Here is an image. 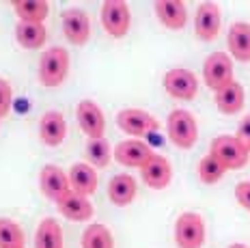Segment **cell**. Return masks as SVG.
Instances as JSON below:
<instances>
[{"label":"cell","instance_id":"30bf717a","mask_svg":"<svg viewBox=\"0 0 250 248\" xmlns=\"http://www.w3.org/2000/svg\"><path fill=\"white\" fill-rule=\"evenodd\" d=\"M151 156H153V151H151V147L143 138L121 141L112 149V158L117 160L121 166H129V168H143L145 164L149 162Z\"/></svg>","mask_w":250,"mask_h":248},{"label":"cell","instance_id":"4fadbf2b","mask_svg":"<svg viewBox=\"0 0 250 248\" xmlns=\"http://www.w3.org/2000/svg\"><path fill=\"white\" fill-rule=\"evenodd\" d=\"M39 188H41V192H43L45 199L54 201V203H59L62 196L71 190L67 173L61 166H56V164H45V166L41 168V173H39Z\"/></svg>","mask_w":250,"mask_h":248},{"label":"cell","instance_id":"3957f363","mask_svg":"<svg viewBox=\"0 0 250 248\" xmlns=\"http://www.w3.org/2000/svg\"><path fill=\"white\" fill-rule=\"evenodd\" d=\"M209 153L227 170H239L248 164L250 149L237 136H218L211 141Z\"/></svg>","mask_w":250,"mask_h":248},{"label":"cell","instance_id":"8fae6325","mask_svg":"<svg viewBox=\"0 0 250 248\" xmlns=\"http://www.w3.org/2000/svg\"><path fill=\"white\" fill-rule=\"evenodd\" d=\"M76 117H78V125H80V130L88 136V141L104 138V132H106V119H104L102 108L97 106L93 100H82L76 108Z\"/></svg>","mask_w":250,"mask_h":248},{"label":"cell","instance_id":"ac0fdd59","mask_svg":"<svg viewBox=\"0 0 250 248\" xmlns=\"http://www.w3.org/2000/svg\"><path fill=\"white\" fill-rule=\"evenodd\" d=\"M155 15L168 30H181L188 22V9L181 0H158L153 4Z\"/></svg>","mask_w":250,"mask_h":248},{"label":"cell","instance_id":"7402d4cb","mask_svg":"<svg viewBox=\"0 0 250 248\" xmlns=\"http://www.w3.org/2000/svg\"><path fill=\"white\" fill-rule=\"evenodd\" d=\"M15 39L24 50H39L48 41V28L45 24H33V22H18L15 26Z\"/></svg>","mask_w":250,"mask_h":248},{"label":"cell","instance_id":"5b68a950","mask_svg":"<svg viewBox=\"0 0 250 248\" xmlns=\"http://www.w3.org/2000/svg\"><path fill=\"white\" fill-rule=\"evenodd\" d=\"M102 26L106 35L112 39H123L129 33V24H132V11L129 4L123 0H106L102 4Z\"/></svg>","mask_w":250,"mask_h":248},{"label":"cell","instance_id":"83f0119b","mask_svg":"<svg viewBox=\"0 0 250 248\" xmlns=\"http://www.w3.org/2000/svg\"><path fill=\"white\" fill-rule=\"evenodd\" d=\"M225 173H227V168L222 166V164L218 162L211 153H207L205 158H201V162H199V179L203 184H207V186L218 184Z\"/></svg>","mask_w":250,"mask_h":248},{"label":"cell","instance_id":"d4e9b609","mask_svg":"<svg viewBox=\"0 0 250 248\" xmlns=\"http://www.w3.org/2000/svg\"><path fill=\"white\" fill-rule=\"evenodd\" d=\"M82 248H114V237L112 231L102 222H91L84 229L80 240Z\"/></svg>","mask_w":250,"mask_h":248},{"label":"cell","instance_id":"52a82bcc","mask_svg":"<svg viewBox=\"0 0 250 248\" xmlns=\"http://www.w3.org/2000/svg\"><path fill=\"white\" fill-rule=\"evenodd\" d=\"M203 80L211 91H220L233 82V59L227 52H213L203 63Z\"/></svg>","mask_w":250,"mask_h":248},{"label":"cell","instance_id":"6da1fadb","mask_svg":"<svg viewBox=\"0 0 250 248\" xmlns=\"http://www.w3.org/2000/svg\"><path fill=\"white\" fill-rule=\"evenodd\" d=\"M69 74V52L61 45L48 48L39 59V82L48 89H56L65 82Z\"/></svg>","mask_w":250,"mask_h":248},{"label":"cell","instance_id":"44dd1931","mask_svg":"<svg viewBox=\"0 0 250 248\" xmlns=\"http://www.w3.org/2000/svg\"><path fill=\"white\" fill-rule=\"evenodd\" d=\"M244 86L233 80L225 89L216 91V108L222 115H237L244 110Z\"/></svg>","mask_w":250,"mask_h":248},{"label":"cell","instance_id":"603a6c76","mask_svg":"<svg viewBox=\"0 0 250 248\" xmlns=\"http://www.w3.org/2000/svg\"><path fill=\"white\" fill-rule=\"evenodd\" d=\"M11 7L20 18V22L43 24L45 18L50 15V4L45 0H13Z\"/></svg>","mask_w":250,"mask_h":248},{"label":"cell","instance_id":"d6986e66","mask_svg":"<svg viewBox=\"0 0 250 248\" xmlns=\"http://www.w3.org/2000/svg\"><path fill=\"white\" fill-rule=\"evenodd\" d=\"M229 52L231 59L239 63H250V24L248 22H233L229 28Z\"/></svg>","mask_w":250,"mask_h":248},{"label":"cell","instance_id":"4316f807","mask_svg":"<svg viewBox=\"0 0 250 248\" xmlns=\"http://www.w3.org/2000/svg\"><path fill=\"white\" fill-rule=\"evenodd\" d=\"M26 235L18 222L0 218V248H24Z\"/></svg>","mask_w":250,"mask_h":248},{"label":"cell","instance_id":"2e32d148","mask_svg":"<svg viewBox=\"0 0 250 248\" xmlns=\"http://www.w3.org/2000/svg\"><path fill=\"white\" fill-rule=\"evenodd\" d=\"M67 136V121L59 110H48L39 121V138L48 147H59Z\"/></svg>","mask_w":250,"mask_h":248},{"label":"cell","instance_id":"ba28073f","mask_svg":"<svg viewBox=\"0 0 250 248\" xmlns=\"http://www.w3.org/2000/svg\"><path fill=\"white\" fill-rule=\"evenodd\" d=\"M117 125L119 130H123L134 138H143L153 130H158V121L143 108H123L117 115Z\"/></svg>","mask_w":250,"mask_h":248},{"label":"cell","instance_id":"7c38bea8","mask_svg":"<svg viewBox=\"0 0 250 248\" xmlns=\"http://www.w3.org/2000/svg\"><path fill=\"white\" fill-rule=\"evenodd\" d=\"M222 13L216 2H201L194 18V35L201 41H213L220 33Z\"/></svg>","mask_w":250,"mask_h":248},{"label":"cell","instance_id":"9c48e42d","mask_svg":"<svg viewBox=\"0 0 250 248\" xmlns=\"http://www.w3.org/2000/svg\"><path fill=\"white\" fill-rule=\"evenodd\" d=\"M61 26L62 33L69 43L74 45H86V41L91 39V18L84 9H67L61 15Z\"/></svg>","mask_w":250,"mask_h":248},{"label":"cell","instance_id":"1f68e13d","mask_svg":"<svg viewBox=\"0 0 250 248\" xmlns=\"http://www.w3.org/2000/svg\"><path fill=\"white\" fill-rule=\"evenodd\" d=\"M229 248H248V246H246V244H239V242H235V244H231Z\"/></svg>","mask_w":250,"mask_h":248},{"label":"cell","instance_id":"5bb4252c","mask_svg":"<svg viewBox=\"0 0 250 248\" xmlns=\"http://www.w3.org/2000/svg\"><path fill=\"white\" fill-rule=\"evenodd\" d=\"M140 175L151 190H166L170 186V179H173V166L164 156L153 153L149 162L140 168Z\"/></svg>","mask_w":250,"mask_h":248},{"label":"cell","instance_id":"cb8c5ba5","mask_svg":"<svg viewBox=\"0 0 250 248\" xmlns=\"http://www.w3.org/2000/svg\"><path fill=\"white\" fill-rule=\"evenodd\" d=\"M35 248H65L62 229L56 218H43L35 233Z\"/></svg>","mask_w":250,"mask_h":248},{"label":"cell","instance_id":"9a60e30c","mask_svg":"<svg viewBox=\"0 0 250 248\" xmlns=\"http://www.w3.org/2000/svg\"><path fill=\"white\" fill-rule=\"evenodd\" d=\"M56 207H59L61 214L71 222H86V220L93 218V214H95L88 196H82V194L74 192V190H69V192L62 196L59 203H56Z\"/></svg>","mask_w":250,"mask_h":248},{"label":"cell","instance_id":"4dcf8cb0","mask_svg":"<svg viewBox=\"0 0 250 248\" xmlns=\"http://www.w3.org/2000/svg\"><path fill=\"white\" fill-rule=\"evenodd\" d=\"M237 138L250 149V115H246L237 125Z\"/></svg>","mask_w":250,"mask_h":248},{"label":"cell","instance_id":"484cf974","mask_svg":"<svg viewBox=\"0 0 250 248\" xmlns=\"http://www.w3.org/2000/svg\"><path fill=\"white\" fill-rule=\"evenodd\" d=\"M84 156L88 160L93 168H104L110 164L112 160V147L106 138H95V141H88L86 143V149H84Z\"/></svg>","mask_w":250,"mask_h":248},{"label":"cell","instance_id":"8992f818","mask_svg":"<svg viewBox=\"0 0 250 248\" xmlns=\"http://www.w3.org/2000/svg\"><path fill=\"white\" fill-rule=\"evenodd\" d=\"M162 84L164 91L173 100H181V102L194 100L196 93H199V78L194 76V71L184 69V67H175V69L166 71Z\"/></svg>","mask_w":250,"mask_h":248},{"label":"cell","instance_id":"f1b7e54d","mask_svg":"<svg viewBox=\"0 0 250 248\" xmlns=\"http://www.w3.org/2000/svg\"><path fill=\"white\" fill-rule=\"evenodd\" d=\"M13 106V89L4 78H0V119L7 117Z\"/></svg>","mask_w":250,"mask_h":248},{"label":"cell","instance_id":"e0dca14e","mask_svg":"<svg viewBox=\"0 0 250 248\" xmlns=\"http://www.w3.org/2000/svg\"><path fill=\"white\" fill-rule=\"evenodd\" d=\"M67 177H69V188L74 190V192L82 194V196H91L97 192L100 177H97V170L88 162H76L74 166L69 168Z\"/></svg>","mask_w":250,"mask_h":248},{"label":"cell","instance_id":"7a4b0ae2","mask_svg":"<svg viewBox=\"0 0 250 248\" xmlns=\"http://www.w3.org/2000/svg\"><path fill=\"white\" fill-rule=\"evenodd\" d=\"M166 132L177 149H192L199 141V123L186 108H177L166 119Z\"/></svg>","mask_w":250,"mask_h":248},{"label":"cell","instance_id":"ffe728a7","mask_svg":"<svg viewBox=\"0 0 250 248\" xmlns=\"http://www.w3.org/2000/svg\"><path fill=\"white\" fill-rule=\"evenodd\" d=\"M108 199L117 207H127L136 199V179L125 173L110 177V182H108Z\"/></svg>","mask_w":250,"mask_h":248},{"label":"cell","instance_id":"f546056e","mask_svg":"<svg viewBox=\"0 0 250 248\" xmlns=\"http://www.w3.org/2000/svg\"><path fill=\"white\" fill-rule=\"evenodd\" d=\"M235 201L250 211V182H239L235 186Z\"/></svg>","mask_w":250,"mask_h":248},{"label":"cell","instance_id":"277c9868","mask_svg":"<svg viewBox=\"0 0 250 248\" xmlns=\"http://www.w3.org/2000/svg\"><path fill=\"white\" fill-rule=\"evenodd\" d=\"M177 248H203L205 244V222L196 211H184L175 220Z\"/></svg>","mask_w":250,"mask_h":248}]
</instances>
